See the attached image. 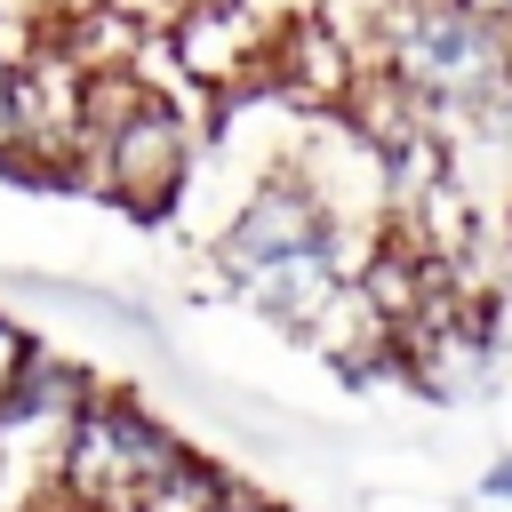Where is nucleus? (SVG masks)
<instances>
[{"instance_id": "obj_1", "label": "nucleus", "mask_w": 512, "mask_h": 512, "mask_svg": "<svg viewBox=\"0 0 512 512\" xmlns=\"http://www.w3.org/2000/svg\"><path fill=\"white\" fill-rule=\"evenodd\" d=\"M384 240H360V232H344L336 216H328V200L296 176V168H264L248 192H240V208L224 216V232H216V272H224V288L240 296V304H256L272 328H288V336H312L320 320H328V304L360 280V264L376 256Z\"/></svg>"}, {"instance_id": "obj_2", "label": "nucleus", "mask_w": 512, "mask_h": 512, "mask_svg": "<svg viewBox=\"0 0 512 512\" xmlns=\"http://www.w3.org/2000/svg\"><path fill=\"white\" fill-rule=\"evenodd\" d=\"M376 72L448 136L512 88V24L464 0H384L376 8Z\"/></svg>"}, {"instance_id": "obj_3", "label": "nucleus", "mask_w": 512, "mask_h": 512, "mask_svg": "<svg viewBox=\"0 0 512 512\" xmlns=\"http://www.w3.org/2000/svg\"><path fill=\"white\" fill-rule=\"evenodd\" d=\"M192 144L200 128L184 120L176 96H160L144 72H96L88 80V176L128 200L136 216H160L184 176H192Z\"/></svg>"}, {"instance_id": "obj_4", "label": "nucleus", "mask_w": 512, "mask_h": 512, "mask_svg": "<svg viewBox=\"0 0 512 512\" xmlns=\"http://www.w3.org/2000/svg\"><path fill=\"white\" fill-rule=\"evenodd\" d=\"M184 440L168 424H152L136 400L120 392H96L72 432H64V456H56V496L80 504V512H144L176 472H184Z\"/></svg>"}, {"instance_id": "obj_5", "label": "nucleus", "mask_w": 512, "mask_h": 512, "mask_svg": "<svg viewBox=\"0 0 512 512\" xmlns=\"http://www.w3.org/2000/svg\"><path fill=\"white\" fill-rule=\"evenodd\" d=\"M168 56H176V72L192 88L232 104L256 80H272V24L248 0H184V16L168 32Z\"/></svg>"}, {"instance_id": "obj_6", "label": "nucleus", "mask_w": 512, "mask_h": 512, "mask_svg": "<svg viewBox=\"0 0 512 512\" xmlns=\"http://www.w3.org/2000/svg\"><path fill=\"white\" fill-rule=\"evenodd\" d=\"M40 360V344H32V328H16V320H0V400L24 384V368Z\"/></svg>"}, {"instance_id": "obj_7", "label": "nucleus", "mask_w": 512, "mask_h": 512, "mask_svg": "<svg viewBox=\"0 0 512 512\" xmlns=\"http://www.w3.org/2000/svg\"><path fill=\"white\" fill-rule=\"evenodd\" d=\"M0 160L16 168V64H0Z\"/></svg>"}, {"instance_id": "obj_8", "label": "nucleus", "mask_w": 512, "mask_h": 512, "mask_svg": "<svg viewBox=\"0 0 512 512\" xmlns=\"http://www.w3.org/2000/svg\"><path fill=\"white\" fill-rule=\"evenodd\" d=\"M480 504H512V456H496V464L480 472Z\"/></svg>"}, {"instance_id": "obj_9", "label": "nucleus", "mask_w": 512, "mask_h": 512, "mask_svg": "<svg viewBox=\"0 0 512 512\" xmlns=\"http://www.w3.org/2000/svg\"><path fill=\"white\" fill-rule=\"evenodd\" d=\"M216 512H280V504H272V496H256V488H240V480H232V488H224V504H216Z\"/></svg>"}]
</instances>
